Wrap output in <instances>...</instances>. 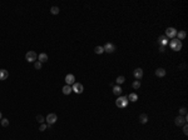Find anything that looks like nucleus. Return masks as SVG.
I'll use <instances>...</instances> for the list:
<instances>
[{"mask_svg":"<svg viewBox=\"0 0 188 140\" xmlns=\"http://www.w3.org/2000/svg\"><path fill=\"white\" fill-rule=\"evenodd\" d=\"M169 45H171L172 50H174V51H179V50L182 49V41L181 40H178V39H173V40H171Z\"/></svg>","mask_w":188,"mask_h":140,"instance_id":"nucleus-1","label":"nucleus"},{"mask_svg":"<svg viewBox=\"0 0 188 140\" xmlns=\"http://www.w3.org/2000/svg\"><path fill=\"white\" fill-rule=\"evenodd\" d=\"M128 98L127 96H119V98L116 100V105L118 108H125L128 105Z\"/></svg>","mask_w":188,"mask_h":140,"instance_id":"nucleus-2","label":"nucleus"},{"mask_svg":"<svg viewBox=\"0 0 188 140\" xmlns=\"http://www.w3.org/2000/svg\"><path fill=\"white\" fill-rule=\"evenodd\" d=\"M25 59H26V61H29V63H35V60L38 59V54H36L35 51L30 50V51H28V53L25 54Z\"/></svg>","mask_w":188,"mask_h":140,"instance_id":"nucleus-3","label":"nucleus"},{"mask_svg":"<svg viewBox=\"0 0 188 140\" xmlns=\"http://www.w3.org/2000/svg\"><path fill=\"white\" fill-rule=\"evenodd\" d=\"M45 120H46V124L50 126L53 125V124H55V121L58 120V116H57V114H54V113H50L46 118H45Z\"/></svg>","mask_w":188,"mask_h":140,"instance_id":"nucleus-4","label":"nucleus"},{"mask_svg":"<svg viewBox=\"0 0 188 140\" xmlns=\"http://www.w3.org/2000/svg\"><path fill=\"white\" fill-rule=\"evenodd\" d=\"M174 124L177 126H183L184 124H187V115H186V116H182V115L177 116V118L174 119Z\"/></svg>","mask_w":188,"mask_h":140,"instance_id":"nucleus-5","label":"nucleus"},{"mask_svg":"<svg viewBox=\"0 0 188 140\" xmlns=\"http://www.w3.org/2000/svg\"><path fill=\"white\" fill-rule=\"evenodd\" d=\"M72 91H74V93H77V94H82L83 91H84V88H83V85L80 84V83H74V84L72 85Z\"/></svg>","mask_w":188,"mask_h":140,"instance_id":"nucleus-6","label":"nucleus"},{"mask_svg":"<svg viewBox=\"0 0 188 140\" xmlns=\"http://www.w3.org/2000/svg\"><path fill=\"white\" fill-rule=\"evenodd\" d=\"M103 49H104V51H107V53H114L116 51V45L114 44H112V43H107L104 46H103Z\"/></svg>","mask_w":188,"mask_h":140,"instance_id":"nucleus-7","label":"nucleus"},{"mask_svg":"<svg viewBox=\"0 0 188 140\" xmlns=\"http://www.w3.org/2000/svg\"><path fill=\"white\" fill-rule=\"evenodd\" d=\"M176 35H177V30H176L174 28H167L166 29V36H167V38L173 39Z\"/></svg>","mask_w":188,"mask_h":140,"instance_id":"nucleus-8","label":"nucleus"},{"mask_svg":"<svg viewBox=\"0 0 188 140\" xmlns=\"http://www.w3.org/2000/svg\"><path fill=\"white\" fill-rule=\"evenodd\" d=\"M65 83H66V85H70V86H72V85L75 83V76H74L73 74H68V75L65 76Z\"/></svg>","mask_w":188,"mask_h":140,"instance_id":"nucleus-9","label":"nucleus"},{"mask_svg":"<svg viewBox=\"0 0 188 140\" xmlns=\"http://www.w3.org/2000/svg\"><path fill=\"white\" fill-rule=\"evenodd\" d=\"M133 75H134V78H136L137 80H140V79L143 78V69H140V68H137V69L134 70Z\"/></svg>","mask_w":188,"mask_h":140,"instance_id":"nucleus-10","label":"nucleus"},{"mask_svg":"<svg viewBox=\"0 0 188 140\" xmlns=\"http://www.w3.org/2000/svg\"><path fill=\"white\" fill-rule=\"evenodd\" d=\"M38 61H40V63H46L48 61V54H45V53H40L39 55H38Z\"/></svg>","mask_w":188,"mask_h":140,"instance_id":"nucleus-11","label":"nucleus"},{"mask_svg":"<svg viewBox=\"0 0 188 140\" xmlns=\"http://www.w3.org/2000/svg\"><path fill=\"white\" fill-rule=\"evenodd\" d=\"M122 88H120V85H116V86H113V94L114 95H118V96H120V94H122Z\"/></svg>","mask_w":188,"mask_h":140,"instance_id":"nucleus-12","label":"nucleus"},{"mask_svg":"<svg viewBox=\"0 0 188 140\" xmlns=\"http://www.w3.org/2000/svg\"><path fill=\"white\" fill-rule=\"evenodd\" d=\"M62 91H63L64 95H69V94L72 93V86H70V85H64L63 89H62Z\"/></svg>","mask_w":188,"mask_h":140,"instance_id":"nucleus-13","label":"nucleus"},{"mask_svg":"<svg viewBox=\"0 0 188 140\" xmlns=\"http://www.w3.org/2000/svg\"><path fill=\"white\" fill-rule=\"evenodd\" d=\"M9 76V73L5 69H0V80H5Z\"/></svg>","mask_w":188,"mask_h":140,"instance_id":"nucleus-14","label":"nucleus"},{"mask_svg":"<svg viewBox=\"0 0 188 140\" xmlns=\"http://www.w3.org/2000/svg\"><path fill=\"white\" fill-rule=\"evenodd\" d=\"M156 75L158 78H163L166 75V70L163 69V68H158V69L156 70Z\"/></svg>","mask_w":188,"mask_h":140,"instance_id":"nucleus-15","label":"nucleus"},{"mask_svg":"<svg viewBox=\"0 0 188 140\" xmlns=\"http://www.w3.org/2000/svg\"><path fill=\"white\" fill-rule=\"evenodd\" d=\"M159 44H160V45H162V46H164V45H167V36L166 35H160V36H159Z\"/></svg>","mask_w":188,"mask_h":140,"instance_id":"nucleus-16","label":"nucleus"},{"mask_svg":"<svg viewBox=\"0 0 188 140\" xmlns=\"http://www.w3.org/2000/svg\"><path fill=\"white\" fill-rule=\"evenodd\" d=\"M139 121H140V124H145L148 121V115L147 114H140L139 115Z\"/></svg>","mask_w":188,"mask_h":140,"instance_id":"nucleus-17","label":"nucleus"},{"mask_svg":"<svg viewBox=\"0 0 188 140\" xmlns=\"http://www.w3.org/2000/svg\"><path fill=\"white\" fill-rule=\"evenodd\" d=\"M177 36H178V40H183L186 36H187V33L184 30H181V31H177Z\"/></svg>","mask_w":188,"mask_h":140,"instance_id":"nucleus-18","label":"nucleus"},{"mask_svg":"<svg viewBox=\"0 0 188 140\" xmlns=\"http://www.w3.org/2000/svg\"><path fill=\"white\" fill-rule=\"evenodd\" d=\"M127 98H128V100H130V101H133V103H134V101H137V100H138V95H137V94H134V93H132V94H129Z\"/></svg>","mask_w":188,"mask_h":140,"instance_id":"nucleus-19","label":"nucleus"},{"mask_svg":"<svg viewBox=\"0 0 188 140\" xmlns=\"http://www.w3.org/2000/svg\"><path fill=\"white\" fill-rule=\"evenodd\" d=\"M94 53H95V54H103V53H104L103 46H95V48H94Z\"/></svg>","mask_w":188,"mask_h":140,"instance_id":"nucleus-20","label":"nucleus"},{"mask_svg":"<svg viewBox=\"0 0 188 140\" xmlns=\"http://www.w3.org/2000/svg\"><path fill=\"white\" fill-rule=\"evenodd\" d=\"M50 13H51L53 15L59 14V8H58V6H51V8H50Z\"/></svg>","mask_w":188,"mask_h":140,"instance_id":"nucleus-21","label":"nucleus"},{"mask_svg":"<svg viewBox=\"0 0 188 140\" xmlns=\"http://www.w3.org/2000/svg\"><path fill=\"white\" fill-rule=\"evenodd\" d=\"M116 81H117V84H118V85H120V84H123L124 81H125V78H124V76H118Z\"/></svg>","mask_w":188,"mask_h":140,"instance_id":"nucleus-22","label":"nucleus"},{"mask_svg":"<svg viewBox=\"0 0 188 140\" xmlns=\"http://www.w3.org/2000/svg\"><path fill=\"white\" fill-rule=\"evenodd\" d=\"M132 86H133V89H139V88H140V81H139V80H136V81L132 84Z\"/></svg>","mask_w":188,"mask_h":140,"instance_id":"nucleus-23","label":"nucleus"},{"mask_svg":"<svg viewBox=\"0 0 188 140\" xmlns=\"http://www.w3.org/2000/svg\"><path fill=\"white\" fill-rule=\"evenodd\" d=\"M0 123H1V125L4 126V128H6V126L9 125V120L5 119V118H3V119L0 120Z\"/></svg>","mask_w":188,"mask_h":140,"instance_id":"nucleus-24","label":"nucleus"},{"mask_svg":"<svg viewBox=\"0 0 188 140\" xmlns=\"http://www.w3.org/2000/svg\"><path fill=\"white\" fill-rule=\"evenodd\" d=\"M42 66H43V64L40 63V61H35V63H34V68H35L36 70H40Z\"/></svg>","mask_w":188,"mask_h":140,"instance_id":"nucleus-25","label":"nucleus"},{"mask_svg":"<svg viewBox=\"0 0 188 140\" xmlns=\"http://www.w3.org/2000/svg\"><path fill=\"white\" fill-rule=\"evenodd\" d=\"M179 115L186 116V115H187V109H186V108H181V109H179Z\"/></svg>","mask_w":188,"mask_h":140,"instance_id":"nucleus-26","label":"nucleus"},{"mask_svg":"<svg viewBox=\"0 0 188 140\" xmlns=\"http://www.w3.org/2000/svg\"><path fill=\"white\" fill-rule=\"evenodd\" d=\"M36 120L39 121V124H43L44 121H45V119H44L42 115H36Z\"/></svg>","mask_w":188,"mask_h":140,"instance_id":"nucleus-27","label":"nucleus"},{"mask_svg":"<svg viewBox=\"0 0 188 140\" xmlns=\"http://www.w3.org/2000/svg\"><path fill=\"white\" fill-rule=\"evenodd\" d=\"M46 126H48V124H40V126H39V130H40V131H44V130H45V129H46Z\"/></svg>","mask_w":188,"mask_h":140,"instance_id":"nucleus-28","label":"nucleus"},{"mask_svg":"<svg viewBox=\"0 0 188 140\" xmlns=\"http://www.w3.org/2000/svg\"><path fill=\"white\" fill-rule=\"evenodd\" d=\"M183 133H184V135H187V134H188V126H187V124H184V125H183Z\"/></svg>","mask_w":188,"mask_h":140,"instance_id":"nucleus-29","label":"nucleus"},{"mask_svg":"<svg viewBox=\"0 0 188 140\" xmlns=\"http://www.w3.org/2000/svg\"><path fill=\"white\" fill-rule=\"evenodd\" d=\"M3 119V114H1V113H0V120Z\"/></svg>","mask_w":188,"mask_h":140,"instance_id":"nucleus-30","label":"nucleus"}]
</instances>
